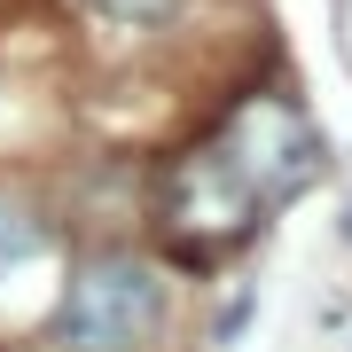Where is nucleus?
Returning a JSON list of instances; mask_svg holds the SVG:
<instances>
[{"instance_id": "f257e3e1", "label": "nucleus", "mask_w": 352, "mask_h": 352, "mask_svg": "<svg viewBox=\"0 0 352 352\" xmlns=\"http://www.w3.org/2000/svg\"><path fill=\"white\" fill-rule=\"evenodd\" d=\"M164 321V274L149 258H94L78 266L55 314V352H141Z\"/></svg>"}, {"instance_id": "f03ea898", "label": "nucleus", "mask_w": 352, "mask_h": 352, "mask_svg": "<svg viewBox=\"0 0 352 352\" xmlns=\"http://www.w3.org/2000/svg\"><path fill=\"white\" fill-rule=\"evenodd\" d=\"M227 157L251 173L258 196H298V188H314V173H321V141L305 133L289 110H274V102H251V110L235 118Z\"/></svg>"}, {"instance_id": "7ed1b4c3", "label": "nucleus", "mask_w": 352, "mask_h": 352, "mask_svg": "<svg viewBox=\"0 0 352 352\" xmlns=\"http://www.w3.org/2000/svg\"><path fill=\"white\" fill-rule=\"evenodd\" d=\"M258 204H266V196L251 188V173H243L227 149L196 157L188 173H180V219H188V227H219V235H243Z\"/></svg>"}, {"instance_id": "20e7f679", "label": "nucleus", "mask_w": 352, "mask_h": 352, "mask_svg": "<svg viewBox=\"0 0 352 352\" xmlns=\"http://www.w3.org/2000/svg\"><path fill=\"white\" fill-rule=\"evenodd\" d=\"M39 251V227H32V212H16V204H0V274H16Z\"/></svg>"}, {"instance_id": "39448f33", "label": "nucleus", "mask_w": 352, "mask_h": 352, "mask_svg": "<svg viewBox=\"0 0 352 352\" xmlns=\"http://www.w3.org/2000/svg\"><path fill=\"white\" fill-rule=\"evenodd\" d=\"M87 8L102 16V24H126V32H149V24H164V16L180 8V0H87Z\"/></svg>"}, {"instance_id": "423d86ee", "label": "nucleus", "mask_w": 352, "mask_h": 352, "mask_svg": "<svg viewBox=\"0 0 352 352\" xmlns=\"http://www.w3.org/2000/svg\"><path fill=\"white\" fill-rule=\"evenodd\" d=\"M344 235H352V212H344Z\"/></svg>"}]
</instances>
